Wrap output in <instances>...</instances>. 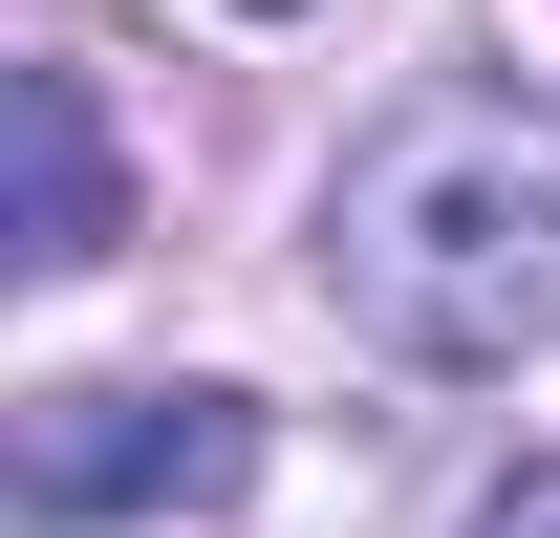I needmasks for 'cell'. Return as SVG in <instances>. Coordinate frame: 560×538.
Instances as JSON below:
<instances>
[{
  "mask_svg": "<svg viewBox=\"0 0 560 538\" xmlns=\"http://www.w3.org/2000/svg\"><path fill=\"white\" fill-rule=\"evenodd\" d=\"M324 302L431 388H517L560 344V108L495 86V66L410 86L324 173Z\"/></svg>",
  "mask_w": 560,
  "mask_h": 538,
  "instance_id": "obj_1",
  "label": "cell"
},
{
  "mask_svg": "<svg viewBox=\"0 0 560 538\" xmlns=\"http://www.w3.org/2000/svg\"><path fill=\"white\" fill-rule=\"evenodd\" d=\"M259 473V388H44L0 431L22 538H108V517H215Z\"/></svg>",
  "mask_w": 560,
  "mask_h": 538,
  "instance_id": "obj_2",
  "label": "cell"
},
{
  "mask_svg": "<svg viewBox=\"0 0 560 538\" xmlns=\"http://www.w3.org/2000/svg\"><path fill=\"white\" fill-rule=\"evenodd\" d=\"M108 237H130V151H108V86H86V66H22V237H0V259H22V280H86Z\"/></svg>",
  "mask_w": 560,
  "mask_h": 538,
  "instance_id": "obj_3",
  "label": "cell"
},
{
  "mask_svg": "<svg viewBox=\"0 0 560 538\" xmlns=\"http://www.w3.org/2000/svg\"><path fill=\"white\" fill-rule=\"evenodd\" d=\"M475 538H560V453H539V473H495V495H475Z\"/></svg>",
  "mask_w": 560,
  "mask_h": 538,
  "instance_id": "obj_4",
  "label": "cell"
},
{
  "mask_svg": "<svg viewBox=\"0 0 560 538\" xmlns=\"http://www.w3.org/2000/svg\"><path fill=\"white\" fill-rule=\"evenodd\" d=\"M237 22H302V0H237Z\"/></svg>",
  "mask_w": 560,
  "mask_h": 538,
  "instance_id": "obj_5",
  "label": "cell"
}]
</instances>
